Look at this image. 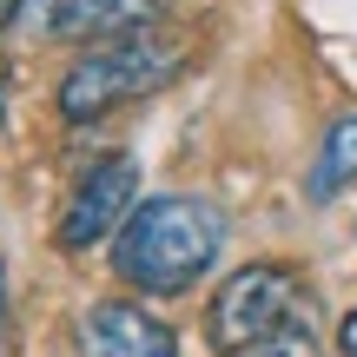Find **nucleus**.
<instances>
[{
  "label": "nucleus",
  "mask_w": 357,
  "mask_h": 357,
  "mask_svg": "<svg viewBox=\"0 0 357 357\" xmlns=\"http://www.w3.org/2000/svg\"><path fill=\"white\" fill-rule=\"evenodd\" d=\"M218 252H225V212L212 199H192V192H166V199L132 205V218L113 238V271L132 291L172 298V291H192Z\"/></svg>",
  "instance_id": "f257e3e1"
},
{
  "label": "nucleus",
  "mask_w": 357,
  "mask_h": 357,
  "mask_svg": "<svg viewBox=\"0 0 357 357\" xmlns=\"http://www.w3.org/2000/svg\"><path fill=\"white\" fill-rule=\"evenodd\" d=\"M178 73H185V47H178V40H159V33L106 40V47H93L86 60L66 66V79H60V113L73 119V126H86V119L113 113V106H126V100L159 93Z\"/></svg>",
  "instance_id": "f03ea898"
},
{
  "label": "nucleus",
  "mask_w": 357,
  "mask_h": 357,
  "mask_svg": "<svg viewBox=\"0 0 357 357\" xmlns=\"http://www.w3.org/2000/svg\"><path fill=\"white\" fill-rule=\"evenodd\" d=\"M284 324H298V278L284 265H238L218 284L212 311H205V337L225 357L258 351L265 337H278Z\"/></svg>",
  "instance_id": "7ed1b4c3"
},
{
  "label": "nucleus",
  "mask_w": 357,
  "mask_h": 357,
  "mask_svg": "<svg viewBox=\"0 0 357 357\" xmlns=\"http://www.w3.org/2000/svg\"><path fill=\"white\" fill-rule=\"evenodd\" d=\"M132 205H139V159H132V153H106L100 166L73 185V199H66L60 245H66V252L100 245L113 225H126V218H132Z\"/></svg>",
  "instance_id": "20e7f679"
},
{
  "label": "nucleus",
  "mask_w": 357,
  "mask_h": 357,
  "mask_svg": "<svg viewBox=\"0 0 357 357\" xmlns=\"http://www.w3.org/2000/svg\"><path fill=\"white\" fill-rule=\"evenodd\" d=\"M172 0H26L20 26L33 40H126L166 13Z\"/></svg>",
  "instance_id": "39448f33"
},
{
  "label": "nucleus",
  "mask_w": 357,
  "mask_h": 357,
  "mask_svg": "<svg viewBox=\"0 0 357 357\" xmlns=\"http://www.w3.org/2000/svg\"><path fill=\"white\" fill-rule=\"evenodd\" d=\"M79 357H178V337L153 311L126 298H100L79 311Z\"/></svg>",
  "instance_id": "423d86ee"
},
{
  "label": "nucleus",
  "mask_w": 357,
  "mask_h": 357,
  "mask_svg": "<svg viewBox=\"0 0 357 357\" xmlns=\"http://www.w3.org/2000/svg\"><path fill=\"white\" fill-rule=\"evenodd\" d=\"M337 185H357V113L324 132V153H318V166H311V192H318V199H331Z\"/></svg>",
  "instance_id": "0eeeda50"
},
{
  "label": "nucleus",
  "mask_w": 357,
  "mask_h": 357,
  "mask_svg": "<svg viewBox=\"0 0 357 357\" xmlns=\"http://www.w3.org/2000/svg\"><path fill=\"white\" fill-rule=\"evenodd\" d=\"M245 357H318V337H311L305 324H284L278 337H265V344L245 351Z\"/></svg>",
  "instance_id": "6e6552de"
},
{
  "label": "nucleus",
  "mask_w": 357,
  "mask_h": 357,
  "mask_svg": "<svg viewBox=\"0 0 357 357\" xmlns=\"http://www.w3.org/2000/svg\"><path fill=\"white\" fill-rule=\"evenodd\" d=\"M337 351H344V357H357V311H351L344 324H337Z\"/></svg>",
  "instance_id": "1a4fd4ad"
},
{
  "label": "nucleus",
  "mask_w": 357,
  "mask_h": 357,
  "mask_svg": "<svg viewBox=\"0 0 357 357\" xmlns=\"http://www.w3.org/2000/svg\"><path fill=\"white\" fill-rule=\"evenodd\" d=\"M0 344H7V252H0Z\"/></svg>",
  "instance_id": "9d476101"
},
{
  "label": "nucleus",
  "mask_w": 357,
  "mask_h": 357,
  "mask_svg": "<svg viewBox=\"0 0 357 357\" xmlns=\"http://www.w3.org/2000/svg\"><path fill=\"white\" fill-rule=\"evenodd\" d=\"M7 86H13V66H7V47H0V119H7Z\"/></svg>",
  "instance_id": "9b49d317"
},
{
  "label": "nucleus",
  "mask_w": 357,
  "mask_h": 357,
  "mask_svg": "<svg viewBox=\"0 0 357 357\" xmlns=\"http://www.w3.org/2000/svg\"><path fill=\"white\" fill-rule=\"evenodd\" d=\"M20 7H26V0H0V26H7V20H20Z\"/></svg>",
  "instance_id": "f8f14e48"
}]
</instances>
